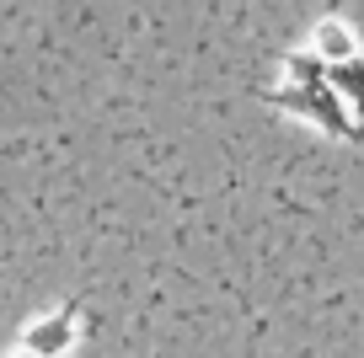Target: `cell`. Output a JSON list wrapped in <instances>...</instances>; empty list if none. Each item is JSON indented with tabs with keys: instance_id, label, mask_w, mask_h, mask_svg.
<instances>
[{
	"instance_id": "1",
	"label": "cell",
	"mask_w": 364,
	"mask_h": 358,
	"mask_svg": "<svg viewBox=\"0 0 364 358\" xmlns=\"http://www.w3.org/2000/svg\"><path fill=\"white\" fill-rule=\"evenodd\" d=\"M22 358H33V353H22Z\"/></svg>"
}]
</instances>
